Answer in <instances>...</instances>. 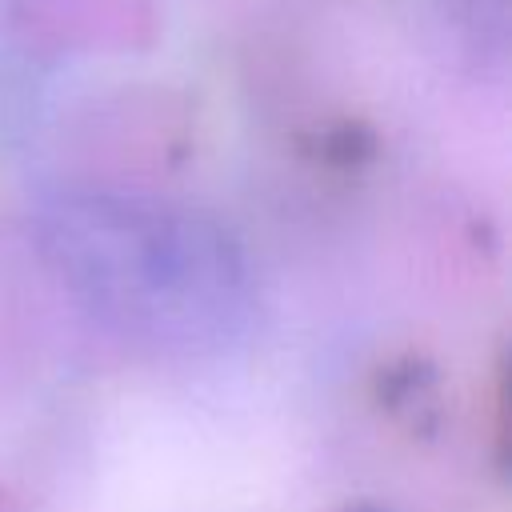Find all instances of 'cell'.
Masks as SVG:
<instances>
[{"label": "cell", "instance_id": "cell-1", "mask_svg": "<svg viewBox=\"0 0 512 512\" xmlns=\"http://www.w3.org/2000/svg\"><path fill=\"white\" fill-rule=\"evenodd\" d=\"M32 240L60 292L152 356H224L256 324V272L208 208L144 188L60 184L32 204Z\"/></svg>", "mask_w": 512, "mask_h": 512}]
</instances>
